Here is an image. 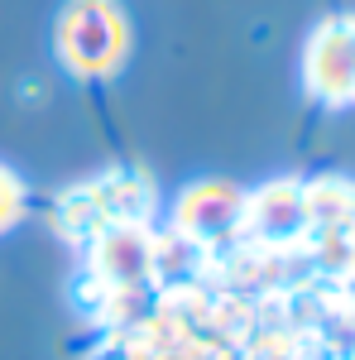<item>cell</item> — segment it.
Instances as JSON below:
<instances>
[{
	"mask_svg": "<svg viewBox=\"0 0 355 360\" xmlns=\"http://www.w3.org/2000/svg\"><path fill=\"white\" fill-rule=\"evenodd\" d=\"M53 53L67 77L106 82L130 63V15L120 0H67L53 20Z\"/></svg>",
	"mask_w": 355,
	"mask_h": 360,
	"instance_id": "1",
	"label": "cell"
},
{
	"mask_svg": "<svg viewBox=\"0 0 355 360\" xmlns=\"http://www.w3.org/2000/svg\"><path fill=\"white\" fill-rule=\"evenodd\" d=\"M149 212H154V183L135 168H110L58 197V231H67L72 240H86L101 226L149 221Z\"/></svg>",
	"mask_w": 355,
	"mask_h": 360,
	"instance_id": "2",
	"label": "cell"
},
{
	"mask_svg": "<svg viewBox=\"0 0 355 360\" xmlns=\"http://www.w3.org/2000/svg\"><path fill=\"white\" fill-rule=\"evenodd\" d=\"M86 274L91 283H101L110 298L120 293H135L149 278L159 274L154 259H159V236L144 221H115L101 226L96 236H86Z\"/></svg>",
	"mask_w": 355,
	"mask_h": 360,
	"instance_id": "3",
	"label": "cell"
},
{
	"mask_svg": "<svg viewBox=\"0 0 355 360\" xmlns=\"http://www.w3.org/2000/svg\"><path fill=\"white\" fill-rule=\"evenodd\" d=\"M168 226H173V236H183L197 250L231 245L235 236H245V188H235L226 178L188 183L173 202Z\"/></svg>",
	"mask_w": 355,
	"mask_h": 360,
	"instance_id": "4",
	"label": "cell"
},
{
	"mask_svg": "<svg viewBox=\"0 0 355 360\" xmlns=\"http://www.w3.org/2000/svg\"><path fill=\"white\" fill-rule=\"evenodd\" d=\"M302 91L322 106H355V15H327L307 34Z\"/></svg>",
	"mask_w": 355,
	"mask_h": 360,
	"instance_id": "5",
	"label": "cell"
},
{
	"mask_svg": "<svg viewBox=\"0 0 355 360\" xmlns=\"http://www.w3.org/2000/svg\"><path fill=\"white\" fill-rule=\"evenodd\" d=\"M307 202H302L298 178H273L259 183L254 193H245V236L269 250H288L307 240Z\"/></svg>",
	"mask_w": 355,
	"mask_h": 360,
	"instance_id": "6",
	"label": "cell"
},
{
	"mask_svg": "<svg viewBox=\"0 0 355 360\" xmlns=\"http://www.w3.org/2000/svg\"><path fill=\"white\" fill-rule=\"evenodd\" d=\"M302 202H307V221L312 231H351L355 226V183L341 173H322L302 183ZM307 231V236H312Z\"/></svg>",
	"mask_w": 355,
	"mask_h": 360,
	"instance_id": "7",
	"label": "cell"
},
{
	"mask_svg": "<svg viewBox=\"0 0 355 360\" xmlns=\"http://www.w3.org/2000/svg\"><path fill=\"white\" fill-rule=\"evenodd\" d=\"M302 245H312V259L322 274L355 278V226L351 231H312Z\"/></svg>",
	"mask_w": 355,
	"mask_h": 360,
	"instance_id": "8",
	"label": "cell"
},
{
	"mask_svg": "<svg viewBox=\"0 0 355 360\" xmlns=\"http://www.w3.org/2000/svg\"><path fill=\"white\" fill-rule=\"evenodd\" d=\"M25 212H29V188H25V178H20L15 168L0 164V236H5V231H15V226L25 221Z\"/></svg>",
	"mask_w": 355,
	"mask_h": 360,
	"instance_id": "9",
	"label": "cell"
}]
</instances>
